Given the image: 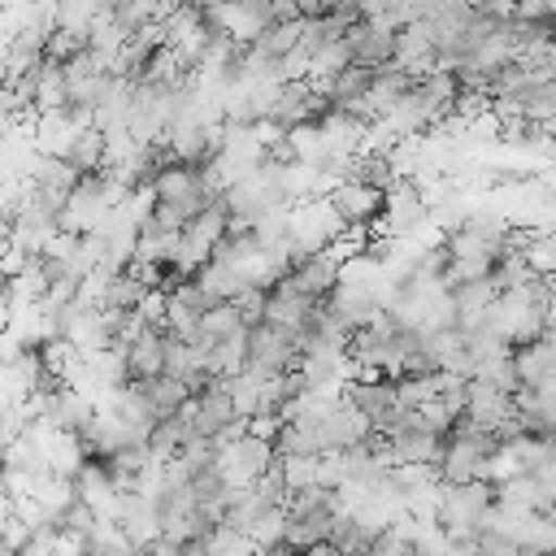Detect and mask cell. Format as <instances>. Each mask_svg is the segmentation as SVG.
<instances>
[{"label": "cell", "mask_w": 556, "mask_h": 556, "mask_svg": "<svg viewBox=\"0 0 556 556\" xmlns=\"http://www.w3.org/2000/svg\"><path fill=\"white\" fill-rule=\"evenodd\" d=\"M165 339H169V326H148L135 343H126V374H130V382H152V378L165 374V356H169Z\"/></svg>", "instance_id": "obj_12"}, {"label": "cell", "mask_w": 556, "mask_h": 556, "mask_svg": "<svg viewBox=\"0 0 556 556\" xmlns=\"http://www.w3.org/2000/svg\"><path fill=\"white\" fill-rule=\"evenodd\" d=\"M526 473H530V482L539 486V495H543V513H547L552 500H556V447H552L543 460H534Z\"/></svg>", "instance_id": "obj_25"}, {"label": "cell", "mask_w": 556, "mask_h": 556, "mask_svg": "<svg viewBox=\"0 0 556 556\" xmlns=\"http://www.w3.org/2000/svg\"><path fill=\"white\" fill-rule=\"evenodd\" d=\"M391 65L408 70L413 78H426V74L439 70V43H434L430 17H417V22H408V26L395 30V61Z\"/></svg>", "instance_id": "obj_7"}, {"label": "cell", "mask_w": 556, "mask_h": 556, "mask_svg": "<svg viewBox=\"0 0 556 556\" xmlns=\"http://www.w3.org/2000/svg\"><path fill=\"white\" fill-rule=\"evenodd\" d=\"M348 48H352V61L356 65H374V70H382V65H391L395 61V30L391 26H382V22H369V17H356L352 26H348Z\"/></svg>", "instance_id": "obj_11"}, {"label": "cell", "mask_w": 556, "mask_h": 556, "mask_svg": "<svg viewBox=\"0 0 556 556\" xmlns=\"http://www.w3.org/2000/svg\"><path fill=\"white\" fill-rule=\"evenodd\" d=\"M374 83H378V70L374 65H348V70H339L334 78H326V83H313L317 91H326V100L334 104V109H348L352 100H361V96H369L374 91Z\"/></svg>", "instance_id": "obj_14"}, {"label": "cell", "mask_w": 556, "mask_h": 556, "mask_svg": "<svg viewBox=\"0 0 556 556\" xmlns=\"http://www.w3.org/2000/svg\"><path fill=\"white\" fill-rule=\"evenodd\" d=\"M452 295H456V308L460 313H478V308H491L500 300V287L491 278H473V282H456Z\"/></svg>", "instance_id": "obj_22"}, {"label": "cell", "mask_w": 556, "mask_h": 556, "mask_svg": "<svg viewBox=\"0 0 556 556\" xmlns=\"http://www.w3.org/2000/svg\"><path fill=\"white\" fill-rule=\"evenodd\" d=\"M504 447V439L495 430H482L473 426L469 417H460L443 443V456H439V478L443 482H473V478H486V465L491 456Z\"/></svg>", "instance_id": "obj_1"}, {"label": "cell", "mask_w": 556, "mask_h": 556, "mask_svg": "<svg viewBox=\"0 0 556 556\" xmlns=\"http://www.w3.org/2000/svg\"><path fill=\"white\" fill-rule=\"evenodd\" d=\"M443 443H447V439L434 434V430H426V426H408V430H400V434L387 439L395 465H439Z\"/></svg>", "instance_id": "obj_13"}, {"label": "cell", "mask_w": 556, "mask_h": 556, "mask_svg": "<svg viewBox=\"0 0 556 556\" xmlns=\"http://www.w3.org/2000/svg\"><path fill=\"white\" fill-rule=\"evenodd\" d=\"M369 421H374V430H382L404 404H400V391H395V378L391 374H361V378H352L348 382V391H343Z\"/></svg>", "instance_id": "obj_8"}, {"label": "cell", "mask_w": 556, "mask_h": 556, "mask_svg": "<svg viewBox=\"0 0 556 556\" xmlns=\"http://www.w3.org/2000/svg\"><path fill=\"white\" fill-rule=\"evenodd\" d=\"M143 391H148V400L156 404V413L161 417H174V413H182V404L191 400V387L182 382V378H174V374H161V378H152V382H139Z\"/></svg>", "instance_id": "obj_19"}, {"label": "cell", "mask_w": 556, "mask_h": 556, "mask_svg": "<svg viewBox=\"0 0 556 556\" xmlns=\"http://www.w3.org/2000/svg\"><path fill=\"white\" fill-rule=\"evenodd\" d=\"M317 300L313 295H304V291H295L287 278L278 282V287H269V304H265V321H274V326H282L287 334H295V343H300V334L313 326V317H317Z\"/></svg>", "instance_id": "obj_10"}, {"label": "cell", "mask_w": 556, "mask_h": 556, "mask_svg": "<svg viewBox=\"0 0 556 556\" xmlns=\"http://www.w3.org/2000/svg\"><path fill=\"white\" fill-rule=\"evenodd\" d=\"M204 13L235 35L239 43H256L265 26H274V0H230V4H204Z\"/></svg>", "instance_id": "obj_6"}, {"label": "cell", "mask_w": 556, "mask_h": 556, "mask_svg": "<svg viewBox=\"0 0 556 556\" xmlns=\"http://www.w3.org/2000/svg\"><path fill=\"white\" fill-rule=\"evenodd\" d=\"M78 174H100L104 165H109V135L100 130V126H91V130H83L78 139H74V148H70V156H65Z\"/></svg>", "instance_id": "obj_17"}, {"label": "cell", "mask_w": 556, "mask_h": 556, "mask_svg": "<svg viewBox=\"0 0 556 556\" xmlns=\"http://www.w3.org/2000/svg\"><path fill=\"white\" fill-rule=\"evenodd\" d=\"M130 556H156V552H152V547H148V543H139V547H135V552H130Z\"/></svg>", "instance_id": "obj_27"}, {"label": "cell", "mask_w": 556, "mask_h": 556, "mask_svg": "<svg viewBox=\"0 0 556 556\" xmlns=\"http://www.w3.org/2000/svg\"><path fill=\"white\" fill-rule=\"evenodd\" d=\"M547 513H552V517H556V500H552V508H547Z\"/></svg>", "instance_id": "obj_29"}, {"label": "cell", "mask_w": 556, "mask_h": 556, "mask_svg": "<svg viewBox=\"0 0 556 556\" xmlns=\"http://www.w3.org/2000/svg\"><path fill=\"white\" fill-rule=\"evenodd\" d=\"M182 556H213V552H208V539H187V543H182Z\"/></svg>", "instance_id": "obj_26"}, {"label": "cell", "mask_w": 556, "mask_h": 556, "mask_svg": "<svg viewBox=\"0 0 556 556\" xmlns=\"http://www.w3.org/2000/svg\"><path fill=\"white\" fill-rule=\"evenodd\" d=\"M539 556H556V547H552V552H539Z\"/></svg>", "instance_id": "obj_28"}, {"label": "cell", "mask_w": 556, "mask_h": 556, "mask_svg": "<svg viewBox=\"0 0 556 556\" xmlns=\"http://www.w3.org/2000/svg\"><path fill=\"white\" fill-rule=\"evenodd\" d=\"M330 204L339 208V217H343V226H374L378 217H382V204H387V191L382 187H374V182H361V178H348V182H339L334 191H330Z\"/></svg>", "instance_id": "obj_9"}, {"label": "cell", "mask_w": 556, "mask_h": 556, "mask_svg": "<svg viewBox=\"0 0 556 556\" xmlns=\"http://www.w3.org/2000/svg\"><path fill=\"white\" fill-rule=\"evenodd\" d=\"M465 417L482 430H504L517 421V395L486 382V378H469V400H465Z\"/></svg>", "instance_id": "obj_5"}, {"label": "cell", "mask_w": 556, "mask_h": 556, "mask_svg": "<svg viewBox=\"0 0 556 556\" xmlns=\"http://www.w3.org/2000/svg\"><path fill=\"white\" fill-rule=\"evenodd\" d=\"M343 230H348V226H343L339 208L330 204V195L291 204V235H295V248H300V252H321V248H330Z\"/></svg>", "instance_id": "obj_3"}, {"label": "cell", "mask_w": 556, "mask_h": 556, "mask_svg": "<svg viewBox=\"0 0 556 556\" xmlns=\"http://www.w3.org/2000/svg\"><path fill=\"white\" fill-rule=\"evenodd\" d=\"M152 295V287L135 274V269H122V274H109L104 278V291H100V308H122V313H135L143 300Z\"/></svg>", "instance_id": "obj_15"}, {"label": "cell", "mask_w": 556, "mask_h": 556, "mask_svg": "<svg viewBox=\"0 0 556 556\" xmlns=\"http://www.w3.org/2000/svg\"><path fill=\"white\" fill-rule=\"evenodd\" d=\"M300 43H304V17H295V22H274V26H265V35L256 39V48H261L265 56H274V61H287Z\"/></svg>", "instance_id": "obj_18"}, {"label": "cell", "mask_w": 556, "mask_h": 556, "mask_svg": "<svg viewBox=\"0 0 556 556\" xmlns=\"http://www.w3.org/2000/svg\"><path fill=\"white\" fill-rule=\"evenodd\" d=\"M300 365H304V352H300L295 334H287L274 321H256L252 326V334H248V369L252 374L278 378V374H291Z\"/></svg>", "instance_id": "obj_2"}, {"label": "cell", "mask_w": 556, "mask_h": 556, "mask_svg": "<svg viewBox=\"0 0 556 556\" xmlns=\"http://www.w3.org/2000/svg\"><path fill=\"white\" fill-rule=\"evenodd\" d=\"M339 274H343V261H339L330 248H321V252H300V248H295L287 282H291L295 291H304V295H313V300L321 304V300L339 287Z\"/></svg>", "instance_id": "obj_4"}, {"label": "cell", "mask_w": 556, "mask_h": 556, "mask_svg": "<svg viewBox=\"0 0 556 556\" xmlns=\"http://www.w3.org/2000/svg\"><path fill=\"white\" fill-rule=\"evenodd\" d=\"M526 261L534 265V274L556 278V226H539L526 243Z\"/></svg>", "instance_id": "obj_21"}, {"label": "cell", "mask_w": 556, "mask_h": 556, "mask_svg": "<svg viewBox=\"0 0 556 556\" xmlns=\"http://www.w3.org/2000/svg\"><path fill=\"white\" fill-rule=\"evenodd\" d=\"M274 452H278V460H282V456H321V443H317V434H313L308 426L282 421V430H278V439H274Z\"/></svg>", "instance_id": "obj_20"}, {"label": "cell", "mask_w": 556, "mask_h": 556, "mask_svg": "<svg viewBox=\"0 0 556 556\" xmlns=\"http://www.w3.org/2000/svg\"><path fill=\"white\" fill-rule=\"evenodd\" d=\"M278 469H282V478H287V486H291V491L321 482V456H282V460H278Z\"/></svg>", "instance_id": "obj_24"}, {"label": "cell", "mask_w": 556, "mask_h": 556, "mask_svg": "<svg viewBox=\"0 0 556 556\" xmlns=\"http://www.w3.org/2000/svg\"><path fill=\"white\" fill-rule=\"evenodd\" d=\"M200 282H204L217 300H239V295L252 287L248 269H243V265H235V261H222V256H213V261L200 269Z\"/></svg>", "instance_id": "obj_16"}, {"label": "cell", "mask_w": 556, "mask_h": 556, "mask_svg": "<svg viewBox=\"0 0 556 556\" xmlns=\"http://www.w3.org/2000/svg\"><path fill=\"white\" fill-rule=\"evenodd\" d=\"M87 43H91V30H83V26H56L48 35V56L52 61H74L78 52H87Z\"/></svg>", "instance_id": "obj_23"}]
</instances>
